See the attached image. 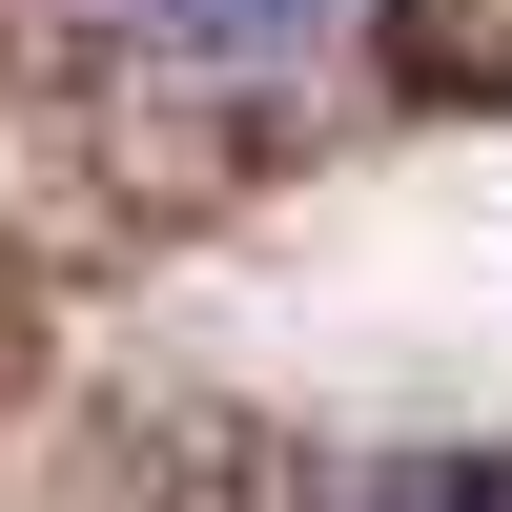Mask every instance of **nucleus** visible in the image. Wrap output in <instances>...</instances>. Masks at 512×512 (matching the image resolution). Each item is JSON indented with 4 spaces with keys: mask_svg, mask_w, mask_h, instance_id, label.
Here are the masks:
<instances>
[{
    "mask_svg": "<svg viewBox=\"0 0 512 512\" xmlns=\"http://www.w3.org/2000/svg\"><path fill=\"white\" fill-rule=\"evenodd\" d=\"M103 41H144V62H205V82H246V62H308L349 0H82Z\"/></svg>",
    "mask_w": 512,
    "mask_h": 512,
    "instance_id": "obj_1",
    "label": "nucleus"
},
{
    "mask_svg": "<svg viewBox=\"0 0 512 512\" xmlns=\"http://www.w3.org/2000/svg\"><path fill=\"white\" fill-rule=\"evenodd\" d=\"M369 512H512V472H410V492H369Z\"/></svg>",
    "mask_w": 512,
    "mask_h": 512,
    "instance_id": "obj_2",
    "label": "nucleus"
}]
</instances>
